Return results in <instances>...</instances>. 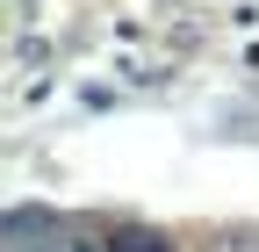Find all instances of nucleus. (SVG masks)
<instances>
[{
  "instance_id": "1",
  "label": "nucleus",
  "mask_w": 259,
  "mask_h": 252,
  "mask_svg": "<svg viewBox=\"0 0 259 252\" xmlns=\"http://www.w3.org/2000/svg\"><path fill=\"white\" fill-rule=\"evenodd\" d=\"M122 252H166L158 238H122Z\"/></svg>"
}]
</instances>
